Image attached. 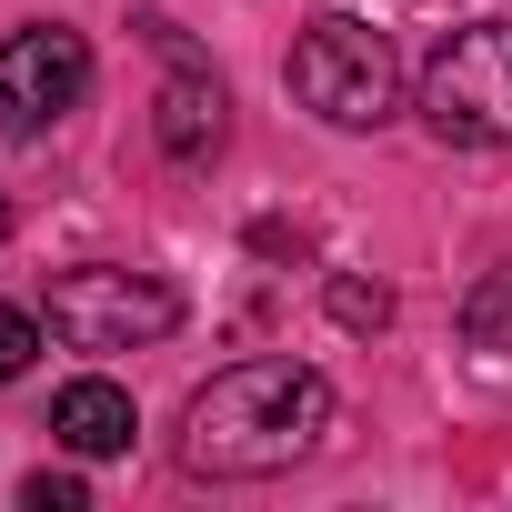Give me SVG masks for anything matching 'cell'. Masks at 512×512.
<instances>
[{
    "label": "cell",
    "mask_w": 512,
    "mask_h": 512,
    "mask_svg": "<svg viewBox=\"0 0 512 512\" xmlns=\"http://www.w3.org/2000/svg\"><path fill=\"white\" fill-rule=\"evenodd\" d=\"M0 241H11V201H0Z\"/></svg>",
    "instance_id": "cell-12"
},
{
    "label": "cell",
    "mask_w": 512,
    "mask_h": 512,
    "mask_svg": "<svg viewBox=\"0 0 512 512\" xmlns=\"http://www.w3.org/2000/svg\"><path fill=\"white\" fill-rule=\"evenodd\" d=\"M81 91H91V41L81 31L31 21V31L0 41V141L51 131L61 111H81Z\"/></svg>",
    "instance_id": "cell-5"
},
{
    "label": "cell",
    "mask_w": 512,
    "mask_h": 512,
    "mask_svg": "<svg viewBox=\"0 0 512 512\" xmlns=\"http://www.w3.org/2000/svg\"><path fill=\"white\" fill-rule=\"evenodd\" d=\"M462 342L492 352V362H512V272H482L462 292Z\"/></svg>",
    "instance_id": "cell-8"
},
{
    "label": "cell",
    "mask_w": 512,
    "mask_h": 512,
    "mask_svg": "<svg viewBox=\"0 0 512 512\" xmlns=\"http://www.w3.org/2000/svg\"><path fill=\"white\" fill-rule=\"evenodd\" d=\"M181 322V292L161 272H121V262H81L51 282V342L71 352H141Z\"/></svg>",
    "instance_id": "cell-4"
},
{
    "label": "cell",
    "mask_w": 512,
    "mask_h": 512,
    "mask_svg": "<svg viewBox=\"0 0 512 512\" xmlns=\"http://www.w3.org/2000/svg\"><path fill=\"white\" fill-rule=\"evenodd\" d=\"M151 41L171 51V81H161V101H151V141H161L171 161H211V151H221V111H231V101H221V81L191 61V41H181L171 21H151Z\"/></svg>",
    "instance_id": "cell-6"
},
{
    "label": "cell",
    "mask_w": 512,
    "mask_h": 512,
    "mask_svg": "<svg viewBox=\"0 0 512 512\" xmlns=\"http://www.w3.org/2000/svg\"><path fill=\"white\" fill-rule=\"evenodd\" d=\"M332 432V382L312 362H231L181 412V472L201 482H272L312 462Z\"/></svg>",
    "instance_id": "cell-1"
},
{
    "label": "cell",
    "mask_w": 512,
    "mask_h": 512,
    "mask_svg": "<svg viewBox=\"0 0 512 512\" xmlns=\"http://www.w3.org/2000/svg\"><path fill=\"white\" fill-rule=\"evenodd\" d=\"M332 322H342V332H382V322H392V292L342 272V282H332Z\"/></svg>",
    "instance_id": "cell-9"
},
{
    "label": "cell",
    "mask_w": 512,
    "mask_h": 512,
    "mask_svg": "<svg viewBox=\"0 0 512 512\" xmlns=\"http://www.w3.org/2000/svg\"><path fill=\"white\" fill-rule=\"evenodd\" d=\"M31 352H41V322L0 302V382H21V372H31Z\"/></svg>",
    "instance_id": "cell-10"
},
{
    "label": "cell",
    "mask_w": 512,
    "mask_h": 512,
    "mask_svg": "<svg viewBox=\"0 0 512 512\" xmlns=\"http://www.w3.org/2000/svg\"><path fill=\"white\" fill-rule=\"evenodd\" d=\"M422 121L462 151H512V21H462L432 41Z\"/></svg>",
    "instance_id": "cell-3"
},
{
    "label": "cell",
    "mask_w": 512,
    "mask_h": 512,
    "mask_svg": "<svg viewBox=\"0 0 512 512\" xmlns=\"http://www.w3.org/2000/svg\"><path fill=\"white\" fill-rule=\"evenodd\" d=\"M51 432H61V452H81V462H111V452H131V432H141V412H131V392L121 382H71L61 402H51Z\"/></svg>",
    "instance_id": "cell-7"
},
{
    "label": "cell",
    "mask_w": 512,
    "mask_h": 512,
    "mask_svg": "<svg viewBox=\"0 0 512 512\" xmlns=\"http://www.w3.org/2000/svg\"><path fill=\"white\" fill-rule=\"evenodd\" d=\"M21 502H31V512H81L91 492H81V472H31V482H21Z\"/></svg>",
    "instance_id": "cell-11"
},
{
    "label": "cell",
    "mask_w": 512,
    "mask_h": 512,
    "mask_svg": "<svg viewBox=\"0 0 512 512\" xmlns=\"http://www.w3.org/2000/svg\"><path fill=\"white\" fill-rule=\"evenodd\" d=\"M292 101H302L312 121H332V131H382L392 101H402V51H392V31H372V21H352V11L302 21V41H292Z\"/></svg>",
    "instance_id": "cell-2"
}]
</instances>
